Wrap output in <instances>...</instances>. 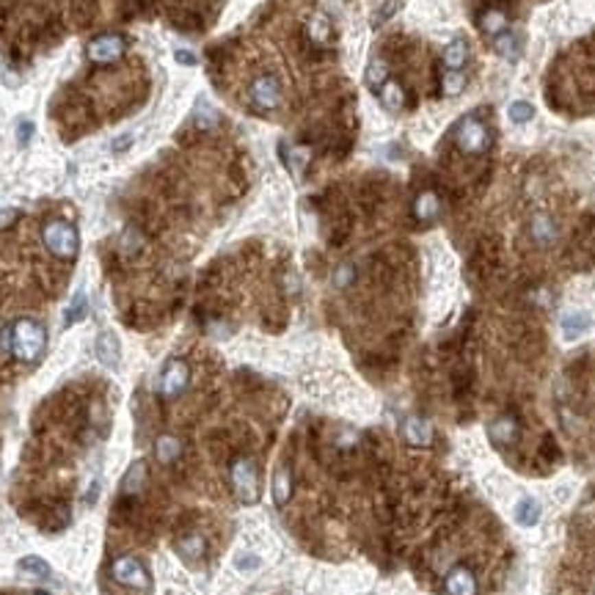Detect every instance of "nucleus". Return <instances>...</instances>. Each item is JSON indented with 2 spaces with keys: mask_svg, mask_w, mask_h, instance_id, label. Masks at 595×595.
Instances as JSON below:
<instances>
[{
  "mask_svg": "<svg viewBox=\"0 0 595 595\" xmlns=\"http://www.w3.org/2000/svg\"><path fill=\"white\" fill-rule=\"evenodd\" d=\"M12 353L23 361H36L45 350V328L34 320H17L9 331Z\"/></svg>",
  "mask_w": 595,
  "mask_h": 595,
  "instance_id": "f257e3e1",
  "label": "nucleus"
},
{
  "mask_svg": "<svg viewBox=\"0 0 595 595\" xmlns=\"http://www.w3.org/2000/svg\"><path fill=\"white\" fill-rule=\"evenodd\" d=\"M42 237H45V246H47V251L53 257H58V259H75L78 257L80 240H78V232H75L72 224H67V221H50L45 226Z\"/></svg>",
  "mask_w": 595,
  "mask_h": 595,
  "instance_id": "f03ea898",
  "label": "nucleus"
},
{
  "mask_svg": "<svg viewBox=\"0 0 595 595\" xmlns=\"http://www.w3.org/2000/svg\"><path fill=\"white\" fill-rule=\"evenodd\" d=\"M232 482L237 491V499L246 504H254L259 499V477L251 460H237L232 469Z\"/></svg>",
  "mask_w": 595,
  "mask_h": 595,
  "instance_id": "7ed1b4c3",
  "label": "nucleus"
},
{
  "mask_svg": "<svg viewBox=\"0 0 595 595\" xmlns=\"http://www.w3.org/2000/svg\"><path fill=\"white\" fill-rule=\"evenodd\" d=\"M113 579L124 587H132V590H149V573L146 568L135 559V557H119L110 568Z\"/></svg>",
  "mask_w": 595,
  "mask_h": 595,
  "instance_id": "20e7f679",
  "label": "nucleus"
},
{
  "mask_svg": "<svg viewBox=\"0 0 595 595\" xmlns=\"http://www.w3.org/2000/svg\"><path fill=\"white\" fill-rule=\"evenodd\" d=\"M455 141H458V146H460L463 152L480 154V152L488 146V130H485L482 121H477L474 116H469V119H463V121L458 124Z\"/></svg>",
  "mask_w": 595,
  "mask_h": 595,
  "instance_id": "39448f33",
  "label": "nucleus"
},
{
  "mask_svg": "<svg viewBox=\"0 0 595 595\" xmlns=\"http://www.w3.org/2000/svg\"><path fill=\"white\" fill-rule=\"evenodd\" d=\"M124 56V39L116 36V34H105V36H97L91 39L89 45V58L94 64H113L116 58Z\"/></svg>",
  "mask_w": 595,
  "mask_h": 595,
  "instance_id": "423d86ee",
  "label": "nucleus"
},
{
  "mask_svg": "<svg viewBox=\"0 0 595 595\" xmlns=\"http://www.w3.org/2000/svg\"><path fill=\"white\" fill-rule=\"evenodd\" d=\"M251 100L259 105V108H265V110H273L279 102H281V86H279V80L276 78H257L254 80V86H251Z\"/></svg>",
  "mask_w": 595,
  "mask_h": 595,
  "instance_id": "0eeeda50",
  "label": "nucleus"
},
{
  "mask_svg": "<svg viewBox=\"0 0 595 595\" xmlns=\"http://www.w3.org/2000/svg\"><path fill=\"white\" fill-rule=\"evenodd\" d=\"M187 377H190V372H187V364L185 361H168V366H165V372H163V380H160V388H163V394L165 397H179L182 391H185V386H187Z\"/></svg>",
  "mask_w": 595,
  "mask_h": 595,
  "instance_id": "6e6552de",
  "label": "nucleus"
},
{
  "mask_svg": "<svg viewBox=\"0 0 595 595\" xmlns=\"http://www.w3.org/2000/svg\"><path fill=\"white\" fill-rule=\"evenodd\" d=\"M447 592L450 595H477V579L469 568H455L447 576Z\"/></svg>",
  "mask_w": 595,
  "mask_h": 595,
  "instance_id": "1a4fd4ad",
  "label": "nucleus"
},
{
  "mask_svg": "<svg viewBox=\"0 0 595 595\" xmlns=\"http://www.w3.org/2000/svg\"><path fill=\"white\" fill-rule=\"evenodd\" d=\"M403 433H406L408 444H414V447H428V444H430V439H433V430H430V425H428L425 419H419V417H408V419H406V428H403Z\"/></svg>",
  "mask_w": 595,
  "mask_h": 595,
  "instance_id": "9d476101",
  "label": "nucleus"
},
{
  "mask_svg": "<svg viewBox=\"0 0 595 595\" xmlns=\"http://www.w3.org/2000/svg\"><path fill=\"white\" fill-rule=\"evenodd\" d=\"M97 355H100V361H102L105 366H116V364H119L121 350H119V339H116L110 331H102V334L97 336Z\"/></svg>",
  "mask_w": 595,
  "mask_h": 595,
  "instance_id": "9b49d317",
  "label": "nucleus"
},
{
  "mask_svg": "<svg viewBox=\"0 0 595 595\" xmlns=\"http://www.w3.org/2000/svg\"><path fill=\"white\" fill-rule=\"evenodd\" d=\"M587 331H590V317H587L584 312H568V314L562 317V334H565L568 342L584 336Z\"/></svg>",
  "mask_w": 595,
  "mask_h": 595,
  "instance_id": "f8f14e48",
  "label": "nucleus"
},
{
  "mask_svg": "<svg viewBox=\"0 0 595 595\" xmlns=\"http://www.w3.org/2000/svg\"><path fill=\"white\" fill-rule=\"evenodd\" d=\"M513 515H515V521H518L521 526H535V524L540 521V504L526 496V499H521V502L515 504Z\"/></svg>",
  "mask_w": 595,
  "mask_h": 595,
  "instance_id": "ddd939ff",
  "label": "nucleus"
},
{
  "mask_svg": "<svg viewBox=\"0 0 595 595\" xmlns=\"http://www.w3.org/2000/svg\"><path fill=\"white\" fill-rule=\"evenodd\" d=\"M439 210H441V205H439V196L436 193H422L417 198V205H414V213H417L419 221H433L439 215Z\"/></svg>",
  "mask_w": 595,
  "mask_h": 595,
  "instance_id": "4468645a",
  "label": "nucleus"
},
{
  "mask_svg": "<svg viewBox=\"0 0 595 595\" xmlns=\"http://www.w3.org/2000/svg\"><path fill=\"white\" fill-rule=\"evenodd\" d=\"M532 237H535L540 246H551V243L557 240V229H554V224H551L548 215H537V218L532 221Z\"/></svg>",
  "mask_w": 595,
  "mask_h": 595,
  "instance_id": "2eb2a0df",
  "label": "nucleus"
},
{
  "mask_svg": "<svg viewBox=\"0 0 595 595\" xmlns=\"http://www.w3.org/2000/svg\"><path fill=\"white\" fill-rule=\"evenodd\" d=\"M466 56H469V47H466V42L455 39V42H450V45H447V50H444V64H447L452 72H458V69L466 64Z\"/></svg>",
  "mask_w": 595,
  "mask_h": 595,
  "instance_id": "dca6fc26",
  "label": "nucleus"
},
{
  "mask_svg": "<svg viewBox=\"0 0 595 595\" xmlns=\"http://www.w3.org/2000/svg\"><path fill=\"white\" fill-rule=\"evenodd\" d=\"M290 493H292V477H290L287 469H279L276 477H273V499H276V504H287Z\"/></svg>",
  "mask_w": 595,
  "mask_h": 595,
  "instance_id": "f3484780",
  "label": "nucleus"
},
{
  "mask_svg": "<svg viewBox=\"0 0 595 595\" xmlns=\"http://www.w3.org/2000/svg\"><path fill=\"white\" fill-rule=\"evenodd\" d=\"M20 573H25V576H36V579H47L50 576V565L42 559V557H25V559H20Z\"/></svg>",
  "mask_w": 595,
  "mask_h": 595,
  "instance_id": "a211bd4d",
  "label": "nucleus"
},
{
  "mask_svg": "<svg viewBox=\"0 0 595 595\" xmlns=\"http://www.w3.org/2000/svg\"><path fill=\"white\" fill-rule=\"evenodd\" d=\"M86 314H89V298H86V292H78V295L72 298V303H69L64 320H67V325H75V323H80Z\"/></svg>",
  "mask_w": 595,
  "mask_h": 595,
  "instance_id": "6ab92c4d",
  "label": "nucleus"
},
{
  "mask_svg": "<svg viewBox=\"0 0 595 595\" xmlns=\"http://www.w3.org/2000/svg\"><path fill=\"white\" fill-rule=\"evenodd\" d=\"M179 452H182V447H179L176 439H171V436L157 439V460H160V463H171V460H176Z\"/></svg>",
  "mask_w": 595,
  "mask_h": 595,
  "instance_id": "aec40b11",
  "label": "nucleus"
},
{
  "mask_svg": "<svg viewBox=\"0 0 595 595\" xmlns=\"http://www.w3.org/2000/svg\"><path fill=\"white\" fill-rule=\"evenodd\" d=\"M380 100H383V105H388V108H400V105H403V100H406V94H403L400 83L386 80V83L380 86Z\"/></svg>",
  "mask_w": 595,
  "mask_h": 595,
  "instance_id": "412c9836",
  "label": "nucleus"
},
{
  "mask_svg": "<svg viewBox=\"0 0 595 595\" xmlns=\"http://www.w3.org/2000/svg\"><path fill=\"white\" fill-rule=\"evenodd\" d=\"M513 433H515V425H513L510 419H499V422H493V425L488 428V436H491L496 444H507V441L513 439Z\"/></svg>",
  "mask_w": 595,
  "mask_h": 595,
  "instance_id": "4be33fe9",
  "label": "nucleus"
},
{
  "mask_svg": "<svg viewBox=\"0 0 595 595\" xmlns=\"http://www.w3.org/2000/svg\"><path fill=\"white\" fill-rule=\"evenodd\" d=\"M143 477H146V469H143V463L138 460V463H132L130 466V471L124 474V491L127 493H135V491H141V485H143Z\"/></svg>",
  "mask_w": 595,
  "mask_h": 595,
  "instance_id": "5701e85b",
  "label": "nucleus"
},
{
  "mask_svg": "<svg viewBox=\"0 0 595 595\" xmlns=\"http://www.w3.org/2000/svg\"><path fill=\"white\" fill-rule=\"evenodd\" d=\"M507 116H510V121H515V124H524V121H532V116H535V108H532L529 102L518 100V102H513V105L507 108Z\"/></svg>",
  "mask_w": 595,
  "mask_h": 595,
  "instance_id": "b1692460",
  "label": "nucleus"
},
{
  "mask_svg": "<svg viewBox=\"0 0 595 595\" xmlns=\"http://www.w3.org/2000/svg\"><path fill=\"white\" fill-rule=\"evenodd\" d=\"M366 83H369L372 89H380V86L386 83V64H383V61H372V64H369V69H366Z\"/></svg>",
  "mask_w": 595,
  "mask_h": 595,
  "instance_id": "393cba45",
  "label": "nucleus"
},
{
  "mask_svg": "<svg viewBox=\"0 0 595 595\" xmlns=\"http://www.w3.org/2000/svg\"><path fill=\"white\" fill-rule=\"evenodd\" d=\"M179 551L185 554V557H202L205 554V540L202 537H185V540H179Z\"/></svg>",
  "mask_w": 595,
  "mask_h": 595,
  "instance_id": "a878e982",
  "label": "nucleus"
},
{
  "mask_svg": "<svg viewBox=\"0 0 595 595\" xmlns=\"http://www.w3.org/2000/svg\"><path fill=\"white\" fill-rule=\"evenodd\" d=\"M504 25H507V17L502 14V12H491V14H485V20H482V28L488 31V34H502L504 31Z\"/></svg>",
  "mask_w": 595,
  "mask_h": 595,
  "instance_id": "bb28decb",
  "label": "nucleus"
},
{
  "mask_svg": "<svg viewBox=\"0 0 595 595\" xmlns=\"http://www.w3.org/2000/svg\"><path fill=\"white\" fill-rule=\"evenodd\" d=\"M496 50H499V56H504V58L515 56V50H518V47H515V36L502 31V34L496 36Z\"/></svg>",
  "mask_w": 595,
  "mask_h": 595,
  "instance_id": "cd10ccee",
  "label": "nucleus"
},
{
  "mask_svg": "<svg viewBox=\"0 0 595 595\" xmlns=\"http://www.w3.org/2000/svg\"><path fill=\"white\" fill-rule=\"evenodd\" d=\"M463 83H466V80H463L460 72H450V75L444 78V94H447V97H458V94L463 91Z\"/></svg>",
  "mask_w": 595,
  "mask_h": 595,
  "instance_id": "c85d7f7f",
  "label": "nucleus"
},
{
  "mask_svg": "<svg viewBox=\"0 0 595 595\" xmlns=\"http://www.w3.org/2000/svg\"><path fill=\"white\" fill-rule=\"evenodd\" d=\"M309 31H312V36H314L317 42H325V39H328V20H325L323 14L312 17V23H309Z\"/></svg>",
  "mask_w": 595,
  "mask_h": 595,
  "instance_id": "c756f323",
  "label": "nucleus"
},
{
  "mask_svg": "<svg viewBox=\"0 0 595 595\" xmlns=\"http://www.w3.org/2000/svg\"><path fill=\"white\" fill-rule=\"evenodd\" d=\"M397 9H400V0H388V3H383L380 6V12H377V17H375V25H380V23H386Z\"/></svg>",
  "mask_w": 595,
  "mask_h": 595,
  "instance_id": "7c9ffc66",
  "label": "nucleus"
},
{
  "mask_svg": "<svg viewBox=\"0 0 595 595\" xmlns=\"http://www.w3.org/2000/svg\"><path fill=\"white\" fill-rule=\"evenodd\" d=\"M176 61L185 64V67H193V64H196V56L187 53V50H176Z\"/></svg>",
  "mask_w": 595,
  "mask_h": 595,
  "instance_id": "2f4dec72",
  "label": "nucleus"
},
{
  "mask_svg": "<svg viewBox=\"0 0 595 595\" xmlns=\"http://www.w3.org/2000/svg\"><path fill=\"white\" fill-rule=\"evenodd\" d=\"M31 132H34V124L31 121H20V143H28Z\"/></svg>",
  "mask_w": 595,
  "mask_h": 595,
  "instance_id": "473e14b6",
  "label": "nucleus"
},
{
  "mask_svg": "<svg viewBox=\"0 0 595 595\" xmlns=\"http://www.w3.org/2000/svg\"><path fill=\"white\" fill-rule=\"evenodd\" d=\"M257 565H259L257 557H240V559H237V568H240V570H248V568H257Z\"/></svg>",
  "mask_w": 595,
  "mask_h": 595,
  "instance_id": "72a5a7b5",
  "label": "nucleus"
},
{
  "mask_svg": "<svg viewBox=\"0 0 595 595\" xmlns=\"http://www.w3.org/2000/svg\"><path fill=\"white\" fill-rule=\"evenodd\" d=\"M350 276H353V270H350V268H342V270L336 273V284H339V287H345V284L350 281Z\"/></svg>",
  "mask_w": 595,
  "mask_h": 595,
  "instance_id": "f704fd0d",
  "label": "nucleus"
}]
</instances>
